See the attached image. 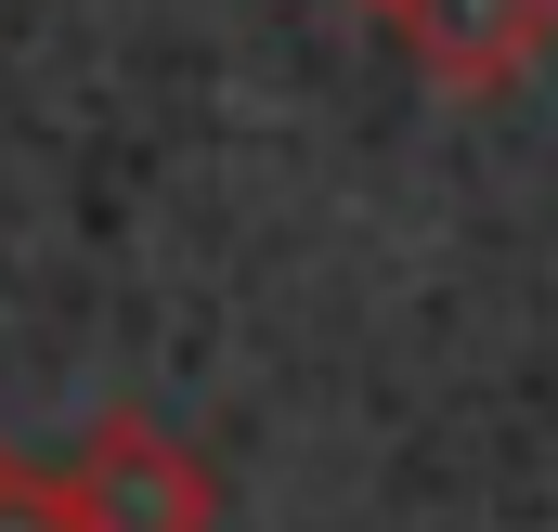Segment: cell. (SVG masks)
Returning a JSON list of instances; mask_svg holds the SVG:
<instances>
[{
    "label": "cell",
    "mask_w": 558,
    "mask_h": 532,
    "mask_svg": "<svg viewBox=\"0 0 558 532\" xmlns=\"http://www.w3.org/2000/svg\"><path fill=\"white\" fill-rule=\"evenodd\" d=\"M65 507L78 532H221V468L156 415H105L65 468Z\"/></svg>",
    "instance_id": "6da1fadb"
},
{
    "label": "cell",
    "mask_w": 558,
    "mask_h": 532,
    "mask_svg": "<svg viewBox=\"0 0 558 532\" xmlns=\"http://www.w3.org/2000/svg\"><path fill=\"white\" fill-rule=\"evenodd\" d=\"M390 39L416 52L428 92L494 105V92H520V78L558 52V0H403V13H390Z\"/></svg>",
    "instance_id": "7a4b0ae2"
},
{
    "label": "cell",
    "mask_w": 558,
    "mask_h": 532,
    "mask_svg": "<svg viewBox=\"0 0 558 532\" xmlns=\"http://www.w3.org/2000/svg\"><path fill=\"white\" fill-rule=\"evenodd\" d=\"M0 532H78L65 468H0Z\"/></svg>",
    "instance_id": "3957f363"
},
{
    "label": "cell",
    "mask_w": 558,
    "mask_h": 532,
    "mask_svg": "<svg viewBox=\"0 0 558 532\" xmlns=\"http://www.w3.org/2000/svg\"><path fill=\"white\" fill-rule=\"evenodd\" d=\"M364 13H377V26H390V13H403V0H364Z\"/></svg>",
    "instance_id": "277c9868"
},
{
    "label": "cell",
    "mask_w": 558,
    "mask_h": 532,
    "mask_svg": "<svg viewBox=\"0 0 558 532\" xmlns=\"http://www.w3.org/2000/svg\"><path fill=\"white\" fill-rule=\"evenodd\" d=\"M0 468H13V455H0Z\"/></svg>",
    "instance_id": "5b68a950"
}]
</instances>
